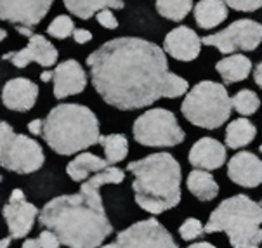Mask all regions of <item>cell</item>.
Here are the masks:
<instances>
[{
    "instance_id": "6da1fadb",
    "label": "cell",
    "mask_w": 262,
    "mask_h": 248,
    "mask_svg": "<svg viewBox=\"0 0 262 248\" xmlns=\"http://www.w3.org/2000/svg\"><path fill=\"white\" fill-rule=\"evenodd\" d=\"M87 66L97 94L122 111L148 108L162 97H181L189 87L168 70L163 49L137 37L108 40L89 54Z\"/></svg>"
},
{
    "instance_id": "7a4b0ae2",
    "label": "cell",
    "mask_w": 262,
    "mask_h": 248,
    "mask_svg": "<svg viewBox=\"0 0 262 248\" xmlns=\"http://www.w3.org/2000/svg\"><path fill=\"white\" fill-rule=\"evenodd\" d=\"M38 224L56 233L61 245L96 248L113 233L99 188L83 181L80 193L63 194L47 201L38 214Z\"/></svg>"
},
{
    "instance_id": "3957f363",
    "label": "cell",
    "mask_w": 262,
    "mask_h": 248,
    "mask_svg": "<svg viewBox=\"0 0 262 248\" xmlns=\"http://www.w3.org/2000/svg\"><path fill=\"white\" fill-rule=\"evenodd\" d=\"M127 170L134 174L132 189L136 203L144 212L160 215L181 203L183 172L170 153H153L130 162Z\"/></svg>"
},
{
    "instance_id": "277c9868",
    "label": "cell",
    "mask_w": 262,
    "mask_h": 248,
    "mask_svg": "<svg viewBox=\"0 0 262 248\" xmlns=\"http://www.w3.org/2000/svg\"><path fill=\"white\" fill-rule=\"evenodd\" d=\"M42 137L56 154L70 156L99 144V120L87 106L61 103L43 118Z\"/></svg>"
},
{
    "instance_id": "5b68a950",
    "label": "cell",
    "mask_w": 262,
    "mask_h": 248,
    "mask_svg": "<svg viewBox=\"0 0 262 248\" xmlns=\"http://www.w3.org/2000/svg\"><path fill=\"white\" fill-rule=\"evenodd\" d=\"M205 233H226L234 248L259 246L262 243V205L247 194H234L221 201L212 212Z\"/></svg>"
},
{
    "instance_id": "8992f818",
    "label": "cell",
    "mask_w": 262,
    "mask_h": 248,
    "mask_svg": "<svg viewBox=\"0 0 262 248\" xmlns=\"http://www.w3.org/2000/svg\"><path fill=\"white\" fill-rule=\"evenodd\" d=\"M233 111L228 88L212 80L198 82L186 94L181 113L194 127L215 130L223 127Z\"/></svg>"
},
{
    "instance_id": "52a82bcc",
    "label": "cell",
    "mask_w": 262,
    "mask_h": 248,
    "mask_svg": "<svg viewBox=\"0 0 262 248\" xmlns=\"http://www.w3.org/2000/svg\"><path fill=\"white\" fill-rule=\"evenodd\" d=\"M46 156L37 141L25 134H14L7 122H0V167L26 175L42 168Z\"/></svg>"
},
{
    "instance_id": "ba28073f",
    "label": "cell",
    "mask_w": 262,
    "mask_h": 248,
    "mask_svg": "<svg viewBox=\"0 0 262 248\" xmlns=\"http://www.w3.org/2000/svg\"><path fill=\"white\" fill-rule=\"evenodd\" d=\"M132 134L141 146L149 148H174L186 139L176 115L165 108H153L136 118Z\"/></svg>"
},
{
    "instance_id": "9c48e42d",
    "label": "cell",
    "mask_w": 262,
    "mask_h": 248,
    "mask_svg": "<svg viewBox=\"0 0 262 248\" xmlns=\"http://www.w3.org/2000/svg\"><path fill=\"white\" fill-rule=\"evenodd\" d=\"M203 46L219 49L223 54L234 51H255L262 42V25L252 19H238L228 28L202 38Z\"/></svg>"
},
{
    "instance_id": "30bf717a",
    "label": "cell",
    "mask_w": 262,
    "mask_h": 248,
    "mask_svg": "<svg viewBox=\"0 0 262 248\" xmlns=\"http://www.w3.org/2000/svg\"><path fill=\"white\" fill-rule=\"evenodd\" d=\"M108 246H122V248H176L172 234L167 231L165 226L160 224L157 219H146L132 224L130 228L123 229L117 234V240L110 243Z\"/></svg>"
},
{
    "instance_id": "8fae6325",
    "label": "cell",
    "mask_w": 262,
    "mask_h": 248,
    "mask_svg": "<svg viewBox=\"0 0 262 248\" xmlns=\"http://www.w3.org/2000/svg\"><path fill=\"white\" fill-rule=\"evenodd\" d=\"M38 214V208L33 203L26 201L25 193L21 189H14L11 193L9 203L2 208V215L9 228V236L12 240H19V238L28 236L30 231L33 229Z\"/></svg>"
},
{
    "instance_id": "7c38bea8",
    "label": "cell",
    "mask_w": 262,
    "mask_h": 248,
    "mask_svg": "<svg viewBox=\"0 0 262 248\" xmlns=\"http://www.w3.org/2000/svg\"><path fill=\"white\" fill-rule=\"evenodd\" d=\"M52 2L54 0H0V19L33 28L47 16Z\"/></svg>"
},
{
    "instance_id": "4fadbf2b",
    "label": "cell",
    "mask_w": 262,
    "mask_h": 248,
    "mask_svg": "<svg viewBox=\"0 0 262 248\" xmlns=\"http://www.w3.org/2000/svg\"><path fill=\"white\" fill-rule=\"evenodd\" d=\"M4 61H11L16 68H26L30 63H37L43 68H51L57 61V49L47 40L43 35L33 33L28 38V46L21 51L6 52L2 56Z\"/></svg>"
},
{
    "instance_id": "5bb4252c",
    "label": "cell",
    "mask_w": 262,
    "mask_h": 248,
    "mask_svg": "<svg viewBox=\"0 0 262 248\" xmlns=\"http://www.w3.org/2000/svg\"><path fill=\"white\" fill-rule=\"evenodd\" d=\"M228 177L242 188H259L262 184V160L250 151L233 154L228 162Z\"/></svg>"
},
{
    "instance_id": "9a60e30c",
    "label": "cell",
    "mask_w": 262,
    "mask_h": 248,
    "mask_svg": "<svg viewBox=\"0 0 262 248\" xmlns=\"http://www.w3.org/2000/svg\"><path fill=\"white\" fill-rule=\"evenodd\" d=\"M52 82H54V97L61 101L68 96H75L85 91L87 73L83 72L78 61L68 59L56 66Z\"/></svg>"
},
{
    "instance_id": "2e32d148",
    "label": "cell",
    "mask_w": 262,
    "mask_h": 248,
    "mask_svg": "<svg viewBox=\"0 0 262 248\" xmlns=\"http://www.w3.org/2000/svg\"><path fill=\"white\" fill-rule=\"evenodd\" d=\"M202 38L194 30L188 26H177L170 33H167L163 40V51L165 54L174 57L177 61H194L202 51Z\"/></svg>"
},
{
    "instance_id": "e0dca14e",
    "label": "cell",
    "mask_w": 262,
    "mask_h": 248,
    "mask_svg": "<svg viewBox=\"0 0 262 248\" xmlns=\"http://www.w3.org/2000/svg\"><path fill=\"white\" fill-rule=\"evenodd\" d=\"M38 97V85L28 78H12L2 88V103L7 109L26 113L33 108Z\"/></svg>"
},
{
    "instance_id": "ac0fdd59",
    "label": "cell",
    "mask_w": 262,
    "mask_h": 248,
    "mask_svg": "<svg viewBox=\"0 0 262 248\" xmlns=\"http://www.w3.org/2000/svg\"><path fill=\"white\" fill-rule=\"evenodd\" d=\"M188 160L194 168L217 170L226 163V146L214 137H202L189 149Z\"/></svg>"
},
{
    "instance_id": "d6986e66",
    "label": "cell",
    "mask_w": 262,
    "mask_h": 248,
    "mask_svg": "<svg viewBox=\"0 0 262 248\" xmlns=\"http://www.w3.org/2000/svg\"><path fill=\"white\" fill-rule=\"evenodd\" d=\"M193 11L200 28L214 30L228 17V4L224 0H200Z\"/></svg>"
},
{
    "instance_id": "ffe728a7",
    "label": "cell",
    "mask_w": 262,
    "mask_h": 248,
    "mask_svg": "<svg viewBox=\"0 0 262 248\" xmlns=\"http://www.w3.org/2000/svg\"><path fill=\"white\" fill-rule=\"evenodd\" d=\"M186 186H188L189 193L200 201H212L219 194V184L210 174V170H205V168L191 170Z\"/></svg>"
},
{
    "instance_id": "44dd1931",
    "label": "cell",
    "mask_w": 262,
    "mask_h": 248,
    "mask_svg": "<svg viewBox=\"0 0 262 248\" xmlns=\"http://www.w3.org/2000/svg\"><path fill=\"white\" fill-rule=\"evenodd\" d=\"M215 72L221 75L226 85L247 80L252 72V61L243 54H234L224 57L215 64Z\"/></svg>"
},
{
    "instance_id": "7402d4cb",
    "label": "cell",
    "mask_w": 262,
    "mask_h": 248,
    "mask_svg": "<svg viewBox=\"0 0 262 248\" xmlns=\"http://www.w3.org/2000/svg\"><path fill=\"white\" fill-rule=\"evenodd\" d=\"M106 167H110V163L103 160V158L96 156L94 153H80L66 165V174L75 183H83L89 177V174L101 172Z\"/></svg>"
},
{
    "instance_id": "603a6c76",
    "label": "cell",
    "mask_w": 262,
    "mask_h": 248,
    "mask_svg": "<svg viewBox=\"0 0 262 248\" xmlns=\"http://www.w3.org/2000/svg\"><path fill=\"white\" fill-rule=\"evenodd\" d=\"M257 128L248 118L239 117L233 120L226 128V146L229 149H239L245 148L255 139Z\"/></svg>"
},
{
    "instance_id": "cb8c5ba5",
    "label": "cell",
    "mask_w": 262,
    "mask_h": 248,
    "mask_svg": "<svg viewBox=\"0 0 262 248\" xmlns=\"http://www.w3.org/2000/svg\"><path fill=\"white\" fill-rule=\"evenodd\" d=\"M64 7L80 19H91L101 9H123V0H63Z\"/></svg>"
},
{
    "instance_id": "d4e9b609",
    "label": "cell",
    "mask_w": 262,
    "mask_h": 248,
    "mask_svg": "<svg viewBox=\"0 0 262 248\" xmlns=\"http://www.w3.org/2000/svg\"><path fill=\"white\" fill-rule=\"evenodd\" d=\"M99 144L103 146L106 162H108L110 165H117V163L123 162L128 154V141L123 134L101 136Z\"/></svg>"
},
{
    "instance_id": "484cf974",
    "label": "cell",
    "mask_w": 262,
    "mask_h": 248,
    "mask_svg": "<svg viewBox=\"0 0 262 248\" xmlns=\"http://www.w3.org/2000/svg\"><path fill=\"white\" fill-rule=\"evenodd\" d=\"M193 9V0H157L158 14L170 21H183Z\"/></svg>"
},
{
    "instance_id": "4316f807",
    "label": "cell",
    "mask_w": 262,
    "mask_h": 248,
    "mask_svg": "<svg viewBox=\"0 0 262 248\" xmlns=\"http://www.w3.org/2000/svg\"><path fill=\"white\" fill-rule=\"evenodd\" d=\"M231 104H233L234 111L239 113L242 117H250L260 108V99L254 91L243 88V91H238L231 97Z\"/></svg>"
},
{
    "instance_id": "83f0119b",
    "label": "cell",
    "mask_w": 262,
    "mask_h": 248,
    "mask_svg": "<svg viewBox=\"0 0 262 248\" xmlns=\"http://www.w3.org/2000/svg\"><path fill=\"white\" fill-rule=\"evenodd\" d=\"M85 181L91 186H94V188H101V186H104V184H122L123 181H125V172H123L122 168L110 165V167H106L104 170L96 172L94 177L85 179Z\"/></svg>"
},
{
    "instance_id": "f1b7e54d",
    "label": "cell",
    "mask_w": 262,
    "mask_h": 248,
    "mask_svg": "<svg viewBox=\"0 0 262 248\" xmlns=\"http://www.w3.org/2000/svg\"><path fill=\"white\" fill-rule=\"evenodd\" d=\"M75 32V23L70 16H57L52 19V23L47 26V33L54 38H59V40H64V38L72 37Z\"/></svg>"
},
{
    "instance_id": "f546056e",
    "label": "cell",
    "mask_w": 262,
    "mask_h": 248,
    "mask_svg": "<svg viewBox=\"0 0 262 248\" xmlns=\"http://www.w3.org/2000/svg\"><path fill=\"white\" fill-rule=\"evenodd\" d=\"M203 234H205V226L200 222L198 219H193V217L186 219L179 228V236L183 238L184 241H189V243L194 241L196 238H202Z\"/></svg>"
},
{
    "instance_id": "4dcf8cb0",
    "label": "cell",
    "mask_w": 262,
    "mask_h": 248,
    "mask_svg": "<svg viewBox=\"0 0 262 248\" xmlns=\"http://www.w3.org/2000/svg\"><path fill=\"white\" fill-rule=\"evenodd\" d=\"M61 245L59 238L56 236L54 231H51V229H43L42 233L38 234V238H33V240H26L23 243L25 248H57Z\"/></svg>"
},
{
    "instance_id": "1f68e13d",
    "label": "cell",
    "mask_w": 262,
    "mask_h": 248,
    "mask_svg": "<svg viewBox=\"0 0 262 248\" xmlns=\"http://www.w3.org/2000/svg\"><path fill=\"white\" fill-rule=\"evenodd\" d=\"M228 7L242 12H254L262 7V0H224Z\"/></svg>"
},
{
    "instance_id": "d6a6232c",
    "label": "cell",
    "mask_w": 262,
    "mask_h": 248,
    "mask_svg": "<svg viewBox=\"0 0 262 248\" xmlns=\"http://www.w3.org/2000/svg\"><path fill=\"white\" fill-rule=\"evenodd\" d=\"M96 19H97V23L106 30H117L118 28V19L113 16L112 9H101L99 12H96Z\"/></svg>"
},
{
    "instance_id": "836d02e7",
    "label": "cell",
    "mask_w": 262,
    "mask_h": 248,
    "mask_svg": "<svg viewBox=\"0 0 262 248\" xmlns=\"http://www.w3.org/2000/svg\"><path fill=\"white\" fill-rule=\"evenodd\" d=\"M73 40L80 43V46H83V43H89L92 40V33L89 32V30L85 28H75V32H73Z\"/></svg>"
},
{
    "instance_id": "e575fe53",
    "label": "cell",
    "mask_w": 262,
    "mask_h": 248,
    "mask_svg": "<svg viewBox=\"0 0 262 248\" xmlns=\"http://www.w3.org/2000/svg\"><path fill=\"white\" fill-rule=\"evenodd\" d=\"M28 130H30V134H33V136H42V132H43V120L42 118H35V120L30 122Z\"/></svg>"
},
{
    "instance_id": "d590c367",
    "label": "cell",
    "mask_w": 262,
    "mask_h": 248,
    "mask_svg": "<svg viewBox=\"0 0 262 248\" xmlns=\"http://www.w3.org/2000/svg\"><path fill=\"white\" fill-rule=\"evenodd\" d=\"M254 80H255V83L259 85L260 88H262V61L259 64L255 66V72H254Z\"/></svg>"
},
{
    "instance_id": "8d00e7d4",
    "label": "cell",
    "mask_w": 262,
    "mask_h": 248,
    "mask_svg": "<svg viewBox=\"0 0 262 248\" xmlns=\"http://www.w3.org/2000/svg\"><path fill=\"white\" fill-rule=\"evenodd\" d=\"M16 32L19 35H25V37H32L33 35V30L30 28V26H23V25H16Z\"/></svg>"
},
{
    "instance_id": "74e56055",
    "label": "cell",
    "mask_w": 262,
    "mask_h": 248,
    "mask_svg": "<svg viewBox=\"0 0 262 248\" xmlns=\"http://www.w3.org/2000/svg\"><path fill=\"white\" fill-rule=\"evenodd\" d=\"M191 246L193 248H212L214 245L208 241H191Z\"/></svg>"
},
{
    "instance_id": "f35d334b",
    "label": "cell",
    "mask_w": 262,
    "mask_h": 248,
    "mask_svg": "<svg viewBox=\"0 0 262 248\" xmlns=\"http://www.w3.org/2000/svg\"><path fill=\"white\" fill-rule=\"evenodd\" d=\"M52 78H54V72H42V75H40V80L42 82H51Z\"/></svg>"
},
{
    "instance_id": "ab89813d",
    "label": "cell",
    "mask_w": 262,
    "mask_h": 248,
    "mask_svg": "<svg viewBox=\"0 0 262 248\" xmlns=\"http://www.w3.org/2000/svg\"><path fill=\"white\" fill-rule=\"evenodd\" d=\"M6 38H7V32L4 28H0V42L6 40Z\"/></svg>"
},
{
    "instance_id": "60d3db41",
    "label": "cell",
    "mask_w": 262,
    "mask_h": 248,
    "mask_svg": "<svg viewBox=\"0 0 262 248\" xmlns=\"http://www.w3.org/2000/svg\"><path fill=\"white\" fill-rule=\"evenodd\" d=\"M259 151H260V153H262V146H260V148H259Z\"/></svg>"
},
{
    "instance_id": "b9f144b4",
    "label": "cell",
    "mask_w": 262,
    "mask_h": 248,
    "mask_svg": "<svg viewBox=\"0 0 262 248\" xmlns=\"http://www.w3.org/2000/svg\"><path fill=\"white\" fill-rule=\"evenodd\" d=\"M0 183H2V175H0Z\"/></svg>"
},
{
    "instance_id": "7bdbcfd3",
    "label": "cell",
    "mask_w": 262,
    "mask_h": 248,
    "mask_svg": "<svg viewBox=\"0 0 262 248\" xmlns=\"http://www.w3.org/2000/svg\"><path fill=\"white\" fill-rule=\"evenodd\" d=\"M260 205H262V200H260Z\"/></svg>"
}]
</instances>
